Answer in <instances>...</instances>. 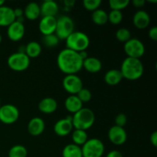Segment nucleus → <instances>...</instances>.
<instances>
[{"label": "nucleus", "instance_id": "obj_1", "mask_svg": "<svg viewBox=\"0 0 157 157\" xmlns=\"http://www.w3.org/2000/svg\"><path fill=\"white\" fill-rule=\"evenodd\" d=\"M58 67L63 73L76 75L83 68V60L78 52L64 48L59 52L57 58Z\"/></svg>", "mask_w": 157, "mask_h": 157}, {"label": "nucleus", "instance_id": "obj_2", "mask_svg": "<svg viewBox=\"0 0 157 157\" xmlns=\"http://www.w3.org/2000/svg\"><path fill=\"white\" fill-rule=\"evenodd\" d=\"M120 71L124 78L130 81H135L142 77L144 67L140 59L127 57L123 61Z\"/></svg>", "mask_w": 157, "mask_h": 157}, {"label": "nucleus", "instance_id": "obj_3", "mask_svg": "<svg viewBox=\"0 0 157 157\" xmlns=\"http://www.w3.org/2000/svg\"><path fill=\"white\" fill-rule=\"evenodd\" d=\"M95 121L94 112L87 107H82L72 117V124L76 130H87L93 126Z\"/></svg>", "mask_w": 157, "mask_h": 157}, {"label": "nucleus", "instance_id": "obj_4", "mask_svg": "<svg viewBox=\"0 0 157 157\" xmlns=\"http://www.w3.org/2000/svg\"><path fill=\"white\" fill-rule=\"evenodd\" d=\"M66 48L76 52L86 51L90 45V38L82 32H74L66 38Z\"/></svg>", "mask_w": 157, "mask_h": 157}, {"label": "nucleus", "instance_id": "obj_5", "mask_svg": "<svg viewBox=\"0 0 157 157\" xmlns=\"http://www.w3.org/2000/svg\"><path fill=\"white\" fill-rule=\"evenodd\" d=\"M75 32V23L71 18L63 15L57 19L56 29L55 34L59 40H66V38Z\"/></svg>", "mask_w": 157, "mask_h": 157}, {"label": "nucleus", "instance_id": "obj_6", "mask_svg": "<svg viewBox=\"0 0 157 157\" xmlns=\"http://www.w3.org/2000/svg\"><path fill=\"white\" fill-rule=\"evenodd\" d=\"M83 157H101L104 153V145L97 138L87 140L81 147Z\"/></svg>", "mask_w": 157, "mask_h": 157}, {"label": "nucleus", "instance_id": "obj_7", "mask_svg": "<svg viewBox=\"0 0 157 157\" xmlns=\"http://www.w3.org/2000/svg\"><path fill=\"white\" fill-rule=\"evenodd\" d=\"M7 64L10 69L15 71H23L29 68L30 65V58L26 54L16 52L9 57Z\"/></svg>", "mask_w": 157, "mask_h": 157}, {"label": "nucleus", "instance_id": "obj_8", "mask_svg": "<svg viewBox=\"0 0 157 157\" xmlns=\"http://www.w3.org/2000/svg\"><path fill=\"white\" fill-rule=\"evenodd\" d=\"M124 49L127 57L140 59L145 53V46L140 40L137 38H130L124 44Z\"/></svg>", "mask_w": 157, "mask_h": 157}, {"label": "nucleus", "instance_id": "obj_9", "mask_svg": "<svg viewBox=\"0 0 157 157\" xmlns=\"http://www.w3.org/2000/svg\"><path fill=\"white\" fill-rule=\"evenodd\" d=\"M19 117L18 109L13 104H5L0 107V121L5 124H12Z\"/></svg>", "mask_w": 157, "mask_h": 157}, {"label": "nucleus", "instance_id": "obj_10", "mask_svg": "<svg viewBox=\"0 0 157 157\" xmlns=\"http://www.w3.org/2000/svg\"><path fill=\"white\" fill-rule=\"evenodd\" d=\"M62 85L71 95H76L83 88V81L77 75H67L64 78Z\"/></svg>", "mask_w": 157, "mask_h": 157}, {"label": "nucleus", "instance_id": "obj_11", "mask_svg": "<svg viewBox=\"0 0 157 157\" xmlns=\"http://www.w3.org/2000/svg\"><path fill=\"white\" fill-rule=\"evenodd\" d=\"M108 138L112 144L115 145H123L127 139V133L124 127L113 126L108 131Z\"/></svg>", "mask_w": 157, "mask_h": 157}, {"label": "nucleus", "instance_id": "obj_12", "mask_svg": "<svg viewBox=\"0 0 157 157\" xmlns=\"http://www.w3.org/2000/svg\"><path fill=\"white\" fill-rule=\"evenodd\" d=\"M74 127L72 124V117L67 116L57 121L54 127V131L58 136H66L71 133Z\"/></svg>", "mask_w": 157, "mask_h": 157}, {"label": "nucleus", "instance_id": "obj_13", "mask_svg": "<svg viewBox=\"0 0 157 157\" xmlns=\"http://www.w3.org/2000/svg\"><path fill=\"white\" fill-rule=\"evenodd\" d=\"M25 29L23 23L16 21L8 26L7 35L8 38L12 41H18L24 37Z\"/></svg>", "mask_w": 157, "mask_h": 157}, {"label": "nucleus", "instance_id": "obj_14", "mask_svg": "<svg viewBox=\"0 0 157 157\" xmlns=\"http://www.w3.org/2000/svg\"><path fill=\"white\" fill-rule=\"evenodd\" d=\"M57 18L53 16H44L40 20L38 29L43 35L55 34L56 29Z\"/></svg>", "mask_w": 157, "mask_h": 157}, {"label": "nucleus", "instance_id": "obj_15", "mask_svg": "<svg viewBox=\"0 0 157 157\" xmlns=\"http://www.w3.org/2000/svg\"><path fill=\"white\" fill-rule=\"evenodd\" d=\"M15 21L14 10L9 6H2L0 7V26L8 27Z\"/></svg>", "mask_w": 157, "mask_h": 157}, {"label": "nucleus", "instance_id": "obj_16", "mask_svg": "<svg viewBox=\"0 0 157 157\" xmlns=\"http://www.w3.org/2000/svg\"><path fill=\"white\" fill-rule=\"evenodd\" d=\"M45 124L44 121L40 117H34L28 124V131L32 136H38L44 132Z\"/></svg>", "mask_w": 157, "mask_h": 157}, {"label": "nucleus", "instance_id": "obj_17", "mask_svg": "<svg viewBox=\"0 0 157 157\" xmlns=\"http://www.w3.org/2000/svg\"><path fill=\"white\" fill-rule=\"evenodd\" d=\"M133 22L137 29H144L150 25V17L146 11L139 10L133 15Z\"/></svg>", "mask_w": 157, "mask_h": 157}, {"label": "nucleus", "instance_id": "obj_18", "mask_svg": "<svg viewBox=\"0 0 157 157\" xmlns=\"http://www.w3.org/2000/svg\"><path fill=\"white\" fill-rule=\"evenodd\" d=\"M41 9V15L42 17L44 16H53L55 17V15L58 14L59 7L57 2L52 0H46L43 2L42 4L40 6Z\"/></svg>", "mask_w": 157, "mask_h": 157}, {"label": "nucleus", "instance_id": "obj_19", "mask_svg": "<svg viewBox=\"0 0 157 157\" xmlns=\"http://www.w3.org/2000/svg\"><path fill=\"white\" fill-rule=\"evenodd\" d=\"M58 107V103L54 98H43L38 104V110L41 113H52L57 110Z\"/></svg>", "mask_w": 157, "mask_h": 157}, {"label": "nucleus", "instance_id": "obj_20", "mask_svg": "<svg viewBox=\"0 0 157 157\" xmlns=\"http://www.w3.org/2000/svg\"><path fill=\"white\" fill-rule=\"evenodd\" d=\"M64 107L70 113L75 114L83 107V103L77 97V95H70L64 101Z\"/></svg>", "mask_w": 157, "mask_h": 157}, {"label": "nucleus", "instance_id": "obj_21", "mask_svg": "<svg viewBox=\"0 0 157 157\" xmlns=\"http://www.w3.org/2000/svg\"><path fill=\"white\" fill-rule=\"evenodd\" d=\"M83 67L90 73H98L102 68V63L98 58L88 57L83 61Z\"/></svg>", "mask_w": 157, "mask_h": 157}, {"label": "nucleus", "instance_id": "obj_22", "mask_svg": "<svg viewBox=\"0 0 157 157\" xmlns=\"http://www.w3.org/2000/svg\"><path fill=\"white\" fill-rule=\"evenodd\" d=\"M24 15L26 18L33 21L37 19L41 15L40 6L36 2H30L25 6L24 10Z\"/></svg>", "mask_w": 157, "mask_h": 157}, {"label": "nucleus", "instance_id": "obj_23", "mask_svg": "<svg viewBox=\"0 0 157 157\" xmlns=\"http://www.w3.org/2000/svg\"><path fill=\"white\" fill-rule=\"evenodd\" d=\"M123 75L121 71L117 69H111L104 75V81L108 85L114 86L119 84L123 79Z\"/></svg>", "mask_w": 157, "mask_h": 157}, {"label": "nucleus", "instance_id": "obj_24", "mask_svg": "<svg viewBox=\"0 0 157 157\" xmlns=\"http://www.w3.org/2000/svg\"><path fill=\"white\" fill-rule=\"evenodd\" d=\"M63 157H83L81 147L74 144L65 146L62 150Z\"/></svg>", "mask_w": 157, "mask_h": 157}, {"label": "nucleus", "instance_id": "obj_25", "mask_svg": "<svg viewBox=\"0 0 157 157\" xmlns=\"http://www.w3.org/2000/svg\"><path fill=\"white\" fill-rule=\"evenodd\" d=\"M41 53V46L37 41H30L25 46V54L29 58H35Z\"/></svg>", "mask_w": 157, "mask_h": 157}, {"label": "nucleus", "instance_id": "obj_26", "mask_svg": "<svg viewBox=\"0 0 157 157\" xmlns=\"http://www.w3.org/2000/svg\"><path fill=\"white\" fill-rule=\"evenodd\" d=\"M92 21L98 25H104L108 21V14L103 9H97L94 11L91 15Z\"/></svg>", "mask_w": 157, "mask_h": 157}, {"label": "nucleus", "instance_id": "obj_27", "mask_svg": "<svg viewBox=\"0 0 157 157\" xmlns=\"http://www.w3.org/2000/svg\"><path fill=\"white\" fill-rule=\"evenodd\" d=\"M72 140H73L74 144L78 146H83L87 140H88L87 134L85 130H76L75 129L72 132Z\"/></svg>", "mask_w": 157, "mask_h": 157}, {"label": "nucleus", "instance_id": "obj_28", "mask_svg": "<svg viewBox=\"0 0 157 157\" xmlns=\"http://www.w3.org/2000/svg\"><path fill=\"white\" fill-rule=\"evenodd\" d=\"M27 155V149L22 145L14 146L9 152V157H26Z\"/></svg>", "mask_w": 157, "mask_h": 157}, {"label": "nucleus", "instance_id": "obj_29", "mask_svg": "<svg viewBox=\"0 0 157 157\" xmlns=\"http://www.w3.org/2000/svg\"><path fill=\"white\" fill-rule=\"evenodd\" d=\"M130 4V0H110L109 5L111 10L121 11Z\"/></svg>", "mask_w": 157, "mask_h": 157}, {"label": "nucleus", "instance_id": "obj_30", "mask_svg": "<svg viewBox=\"0 0 157 157\" xmlns=\"http://www.w3.org/2000/svg\"><path fill=\"white\" fill-rule=\"evenodd\" d=\"M43 43L44 45L48 48H55L59 43V38L56 36L55 34H52V35H44L42 38Z\"/></svg>", "mask_w": 157, "mask_h": 157}, {"label": "nucleus", "instance_id": "obj_31", "mask_svg": "<svg viewBox=\"0 0 157 157\" xmlns=\"http://www.w3.org/2000/svg\"><path fill=\"white\" fill-rule=\"evenodd\" d=\"M116 37L118 41L124 43H126L127 41H128L130 38H132L131 33H130V30L127 29H125V28H121V29H118V30L117 31Z\"/></svg>", "mask_w": 157, "mask_h": 157}, {"label": "nucleus", "instance_id": "obj_32", "mask_svg": "<svg viewBox=\"0 0 157 157\" xmlns=\"http://www.w3.org/2000/svg\"><path fill=\"white\" fill-rule=\"evenodd\" d=\"M123 14L121 11L111 10L108 14V21L112 25H118L122 21Z\"/></svg>", "mask_w": 157, "mask_h": 157}, {"label": "nucleus", "instance_id": "obj_33", "mask_svg": "<svg viewBox=\"0 0 157 157\" xmlns=\"http://www.w3.org/2000/svg\"><path fill=\"white\" fill-rule=\"evenodd\" d=\"M83 5L87 10L94 12L99 9L100 6L101 5V0H84Z\"/></svg>", "mask_w": 157, "mask_h": 157}, {"label": "nucleus", "instance_id": "obj_34", "mask_svg": "<svg viewBox=\"0 0 157 157\" xmlns=\"http://www.w3.org/2000/svg\"><path fill=\"white\" fill-rule=\"evenodd\" d=\"M76 95L82 103L89 102L91 99V93H90V91L88 89L84 88V87H83Z\"/></svg>", "mask_w": 157, "mask_h": 157}, {"label": "nucleus", "instance_id": "obj_35", "mask_svg": "<svg viewBox=\"0 0 157 157\" xmlns=\"http://www.w3.org/2000/svg\"><path fill=\"white\" fill-rule=\"evenodd\" d=\"M127 115L124 114V113H121L117 115L116 118H115V124L116 126L121 127H124V126L127 124Z\"/></svg>", "mask_w": 157, "mask_h": 157}, {"label": "nucleus", "instance_id": "obj_36", "mask_svg": "<svg viewBox=\"0 0 157 157\" xmlns=\"http://www.w3.org/2000/svg\"><path fill=\"white\" fill-rule=\"evenodd\" d=\"M148 35L150 37V39H152L153 41H156L157 40V28L156 26H153L151 29L149 30Z\"/></svg>", "mask_w": 157, "mask_h": 157}, {"label": "nucleus", "instance_id": "obj_37", "mask_svg": "<svg viewBox=\"0 0 157 157\" xmlns=\"http://www.w3.org/2000/svg\"><path fill=\"white\" fill-rule=\"evenodd\" d=\"M106 157H124L123 156L122 153L118 150H112V151L109 152L107 153V156Z\"/></svg>", "mask_w": 157, "mask_h": 157}, {"label": "nucleus", "instance_id": "obj_38", "mask_svg": "<svg viewBox=\"0 0 157 157\" xmlns=\"http://www.w3.org/2000/svg\"><path fill=\"white\" fill-rule=\"evenodd\" d=\"M14 10V15L15 16V19L18 18H21V17H23V15H24V10H22L20 8H17V9H13Z\"/></svg>", "mask_w": 157, "mask_h": 157}, {"label": "nucleus", "instance_id": "obj_39", "mask_svg": "<svg viewBox=\"0 0 157 157\" xmlns=\"http://www.w3.org/2000/svg\"><path fill=\"white\" fill-rule=\"evenodd\" d=\"M150 142L153 144L154 147H156L157 146V132L155 131L150 136Z\"/></svg>", "mask_w": 157, "mask_h": 157}, {"label": "nucleus", "instance_id": "obj_40", "mask_svg": "<svg viewBox=\"0 0 157 157\" xmlns=\"http://www.w3.org/2000/svg\"><path fill=\"white\" fill-rule=\"evenodd\" d=\"M132 3L136 8H142L145 5V1L144 0H133Z\"/></svg>", "mask_w": 157, "mask_h": 157}, {"label": "nucleus", "instance_id": "obj_41", "mask_svg": "<svg viewBox=\"0 0 157 157\" xmlns=\"http://www.w3.org/2000/svg\"><path fill=\"white\" fill-rule=\"evenodd\" d=\"M78 54H79L80 57H81V58L83 60V61H84V60H85L87 58H88V56H87V53L86 51L80 52H78Z\"/></svg>", "mask_w": 157, "mask_h": 157}, {"label": "nucleus", "instance_id": "obj_42", "mask_svg": "<svg viewBox=\"0 0 157 157\" xmlns=\"http://www.w3.org/2000/svg\"><path fill=\"white\" fill-rule=\"evenodd\" d=\"M64 3H65L66 5H67V6H71L72 5L75 4V1H65L64 2Z\"/></svg>", "mask_w": 157, "mask_h": 157}, {"label": "nucleus", "instance_id": "obj_43", "mask_svg": "<svg viewBox=\"0 0 157 157\" xmlns=\"http://www.w3.org/2000/svg\"><path fill=\"white\" fill-rule=\"evenodd\" d=\"M4 4H5L4 0H0V7L2 6H4Z\"/></svg>", "mask_w": 157, "mask_h": 157}, {"label": "nucleus", "instance_id": "obj_44", "mask_svg": "<svg viewBox=\"0 0 157 157\" xmlns=\"http://www.w3.org/2000/svg\"><path fill=\"white\" fill-rule=\"evenodd\" d=\"M149 2H152V3H156L157 0H154V1H151V0H148Z\"/></svg>", "mask_w": 157, "mask_h": 157}, {"label": "nucleus", "instance_id": "obj_45", "mask_svg": "<svg viewBox=\"0 0 157 157\" xmlns=\"http://www.w3.org/2000/svg\"><path fill=\"white\" fill-rule=\"evenodd\" d=\"M2 35H1V34H0V44H1V42H2Z\"/></svg>", "mask_w": 157, "mask_h": 157}, {"label": "nucleus", "instance_id": "obj_46", "mask_svg": "<svg viewBox=\"0 0 157 157\" xmlns=\"http://www.w3.org/2000/svg\"><path fill=\"white\" fill-rule=\"evenodd\" d=\"M1 106H2L1 105V101H0V107H1Z\"/></svg>", "mask_w": 157, "mask_h": 157}]
</instances>
